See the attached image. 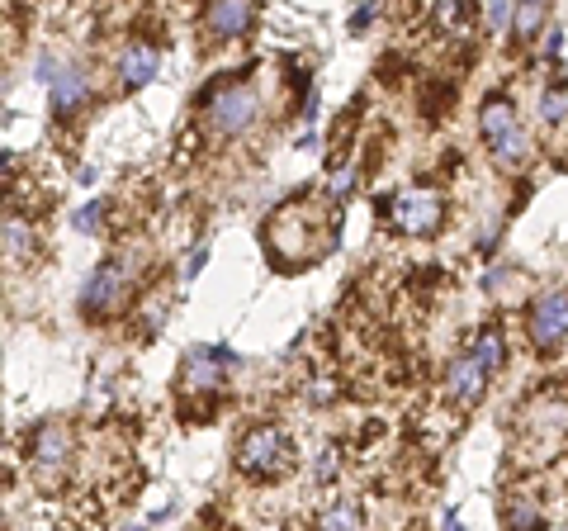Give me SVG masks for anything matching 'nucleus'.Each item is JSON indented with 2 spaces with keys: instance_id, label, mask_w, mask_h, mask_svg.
<instances>
[{
  "instance_id": "obj_17",
  "label": "nucleus",
  "mask_w": 568,
  "mask_h": 531,
  "mask_svg": "<svg viewBox=\"0 0 568 531\" xmlns=\"http://www.w3.org/2000/svg\"><path fill=\"white\" fill-rule=\"evenodd\" d=\"M469 351H474V356H479L488 370H497V366H502V332H497V328H483L479 337H474V347H469Z\"/></svg>"
},
{
  "instance_id": "obj_21",
  "label": "nucleus",
  "mask_w": 568,
  "mask_h": 531,
  "mask_svg": "<svg viewBox=\"0 0 568 531\" xmlns=\"http://www.w3.org/2000/svg\"><path fill=\"white\" fill-rule=\"evenodd\" d=\"M332 475H337V451H332V446H322L318 460H313V479H318V484H327Z\"/></svg>"
},
{
  "instance_id": "obj_7",
  "label": "nucleus",
  "mask_w": 568,
  "mask_h": 531,
  "mask_svg": "<svg viewBox=\"0 0 568 531\" xmlns=\"http://www.w3.org/2000/svg\"><path fill=\"white\" fill-rule=\"evenodd\" d=\"M564 432H568V399H559V394L535 399L531 408H526V418H521V437L535 441V460L550 456Z\"/></svg>"
},
{
  "instance_id": "obj_2",
  "label": "nucleus",
  "mask_w": 568,
  "mask_h": 531,
  "mask_svg": "<svg viewBox=\"0 0 568 531\" xmlns=\"http://www.w3.org/2000/svg\"><path fill=\"white\" fill-rule=\"evenodd\" d=\"M479 129H483V143H488L497 166H521L531 157V143H526V129H521V119H516L512 100L488 95V100H483V114H479Z\"/></svg>"
},
{
  "instance_id": "obj_8",
  "label": "nucleus",
  "mask_w": 568,
  "mask_h": 531,
  "mask_svg": "<svg viewBox=\"0 0 568 531\" xmlns=\"http://www.w3.org/2000/svg\"><path fill=\"white\" fill-rule=\"evenodd\" d=\"M568 337V290H550L531 309V342L535 351H554Z\"/></svg>"
},
{
  "instance_id": "obj_25",
  "label": "nucleus",
  "mask_w": 568,
  "mask_h": 531,
  "mask_svg": "<svg viewBox=\"0 0 568 531\" xmlns=\"http://www.w3.org/2000/svg\"><path fill=\"white\" fill-rule=\"evenodd\" d=\"M488 15H493V24H507V0H493V10H488Z\"/></svg>"
},
{
  "instance_id": "obj_13",
  "label": "nucleus",
  "mask_w": 568,
  "mask_h": 531,
  "mask_svg": "<svg viewBox=\"0 0 568 531\" xmlns=\"http://www.w3.org/2000/svg\"><path fill=\"white\" fill-rule=\"evenodd\" d=\"M161 72V53L152 48V43H128L124 53H119V81L124 86H147V81H157Z\"/></svg>"
},
{
  "instance_id": "obj_9",
  "label": "nucleus",
  "mask_w": 568,
  "mask_h": 531,
  "mask_svg": "<svg viewBox=\"0 0 568 531\" xmlns=\"http://www.w3.org/2000/svg\"><path fill=\"white\" fill-rule=\"evenodd\" d=\"M256 24V0H213L204 15V38L213 43H232Z\"/></svg>"
},
{
  "instance_id": "obj_11",
  "label": "nucleus",
  "mask_w": 568,
  "mask_h": 531,
  "mask_svg": "<svg viewBox=\"0 0 568 531\" xmlns=\"http://www.w3.org/2000/svg\"><path fill=\"white\" fill-rule=\"evenodd\" d=\"M488 375H493V370L483 366L474 351H464L460 361L450 366V375H445V389H450V399L460 403V408H474V403H483V394H488Z\"/></svg>"
},
{
  "instance_id": "obj_15",
  "label": "nucleus",
  "mask_w": 568,
  "mask_h": 531,
  "mask_svg": "<svg viewBox=\"0 0 568 531\" xmlns=\"http://www.w3.org/2000/svg\"><path fill=\"white\" fill-rule=\"evenodd\" d=\"M550 15V0H516L512 5V29L516 38H535L540 34V24Z\"/></svg>"
},
{
  "instance_id": "obj_19",
  "label": "nucleus",
  "mask_w": 568,
  "mask_h": 531,
  "mask_svg": "<svg viewBox=\"0 0 568 531\" xmlns=\"http://www.w3.org/2000/svg\"><path fill=\"white\" fill-rule=\"evenodd\" d=\"M360 522H365L360 508H327V513L318 517V527H360Z\"/></svg>"
},
{
  "instance_id": "obj_12",
  "label": "nucleus",
  "mask_w": 568,
  "mask_h": 531,
  "mask_svg": "<svg viewBox=\"0 0 568 531\" xmlns=\"http://www.w3.org/2000/svg\"><path fill=\"white\" fill-rule=\"evenodd\" d=\"M71 460V432L62 427V422H48V427H38L34 437V470L43 479H57L62 470H67Z\"/></svg>"
},
{
  "instance_id": "obj_22",
  "label": "nucleus",
  "mask_w": 568,
  "mask_h": 531,
  "mask_svg": "<svg viewBox=\"0 0 568 531\" xmlns=\"http://www.w3.org/2000/svg\"><path fill=\"white\" fill-rule=\"evenodd\" d=\"M100 214H105V204H95V200H90L86 209H76V219H71V223H76V228H81V233H90V228H95V223H100Z\"/></svg>"
},
{
  "instance_id": "obj_20",
  "label": "nucleus",
  "mask_w": 568,
  "mask_h": 531,
  "mask_svg": "<svg viewBox=\"0 0 568 531\" xmlns=\"http://www.w3.org/2000/svg\"><path fill=\"white\" fill-rule=\"evenodd\" d=\"M507 522H512V527H545L550 517L535 513V508H526V503H507Z\"/></svg>"
},
{
  "instance_id": "obj_10",
  "label": "nucleus",
  "mask_w": 568,
  "mask_h": 531,
  "mask_svg": "<svg viewBox=\"0 0 568 531\" xmlns=\"http://www.w3.org/2000/svg\"><path fill=\"white\" fill-rule=\"evenodd\" d=\"M223 370H228V356L213 347H195L185 356V366H180V389L185 394H213V389L223 385Z\"/></svg>"
},
{
  "instance_id": "obj_5",
  "label": "nucleus",
  "mask_w": 568,
  "mask_h": 531,
  "mask_svg": "<svg viewBox=\"0 0 568 531\" xmlns=\"http://www.w3.org/2000/svg\"><path fill=\"white\" fill-rule=\"evenodd\" d=\"M393 228L408 233V238H431L445 219V195L431 185H412L403 195H393Z\"/></svg>"
},
{
  "instance_id": "obj_1",
  "label": "nucleus",
  "mask_w": 568,
  "mask_h": 531,
  "mask_svg": "<svg viewBox=\"0 0 568 531\" xmlns=\"http://www.w3.org/2000/svg\"><path fill=\"white\" fill-rule=\"evenodd\" d=\"M337 228H341L337 195L332 200H294L270 214L266 247L280 266L299 271V266H313V261H322L337 247Z\"/></svg>"
},
{
  "instance_id": "obj_16",
  "label": "nucleus",
  "mask_w": 568,
  "mask_h": 531,
  "mask_svg": "<svg viewBox=\"0 0 568 531\" xmlns=\"http://www.w3.org/2000/svg\"><path fill=\"white\" fill-rule=\"evenodd\" d=\"M29 247H34V238H29V223H19L15 214L5 219V261L15 266V261L29 257Z\"/></svg>"
},
{
  "instance_id": "obj_3",
  "label": "nucleus",
  "mask_w": 568,
  "mask_h": 531,
  "mask_svg": "<svg viewBox=\"0 0 568 531\" xmlns=\"http://www.w3.org/2000/svg\"><path fill=\"white\" fill-rule=\"evenodd\" d=\"M294 465V441L284 437L280 427H256L237 446V470L251 479H275Z\"/></svg>"
},
{
  "instance_id": "obj_4",
  "label": "nucleus",
  "mask_w": 568,
  "mask_h": 531,
  "mask_svg": "<svg viewBox=\"0 0 568 531\" xmlns=\"http://www.w3.org/2000/svg\"><path fill=\"white\" fill-rule=\"evenodd\" d=\"M256 114H261V95L251 91L247 81H228V86H218V91L209 95V105H204L209 129L223 133V138H232V133H247L251 124H256Z\"/></svg>"
},
{
  "instance_id": "obj_6",
  "label": "nucleus",
  "mask_w": 568,
  "mask_h": 531,
  "mask_svg": "<svg viewBox=\"0 0 568 531\" xmlns=\"http://www.w3.org/2000/svg\"><path fill=\"white\" fill-rule=\"evenodd\" d=\"M133 261L128 257H119V261H105L100 271L86 280V290H81V309L95 318H105V313H119L124 309V299H128V290H133Z\"/></svg>"
},
{
  "instance_id": "obj_18",
  "label": "nucleus",
  "mask_w": 568,
  "mask_h": 531,
  "mask_svg": "<svg viewBox=\"0 0 568 531\" xmlns=\"http://www.w3.org/2000/svg\"><path fill=\"white\" fill-rule=\"evenodd\" d=\"M564 114H568V95L564 91L540 95V119H545V124H564Z\"/></svg>"
},
{
  "instance_id": "obj_24",
  "label": "nucleus",
  "mask_w": 568,
  "mask_h": 531,
  "mask_svg": "<svg viewBox=\"0 0 568 531\" xmlns=\"http://www.w3.org/2000/svg\"><path fill=\"white\" fill-rule=\"evenodd\" d=\"M365 24H370V0H360V10L351 15V34H360Z\"/></svg>"
},
{
  "instance_id": "obj_14",
  "label": "nucleus",
  "mask_w": 568,
  "mask_h": 531,
  "mask_svg": "<svg viewBox=\"0 0 568 531\" xmlns=\"http://www.w3.org/2000/svg\"><path fill=\"white\" fill-rule=\"evenodd\" d=\"M86 100H90V81H86V76H81V72H57V81H53V114H57V119L76 114Z\"/></svg>"
},
{
  "instance_id": "obj_23",
  "label": "nucleus",
  "mask_w": 568,
  "mask_h": 531,
  "mask_svg": "<svg viewBox=\"0 0 568 531\" xmlns=\"http://www.w3.org/2000/svg\"><path fill=\"white\" fill-rule=\"evenodd\" d=\"M308 399H313V403H332V399H337V389H332V380H318V385L308 389Z\"/></svg>"
}]
</instances>
